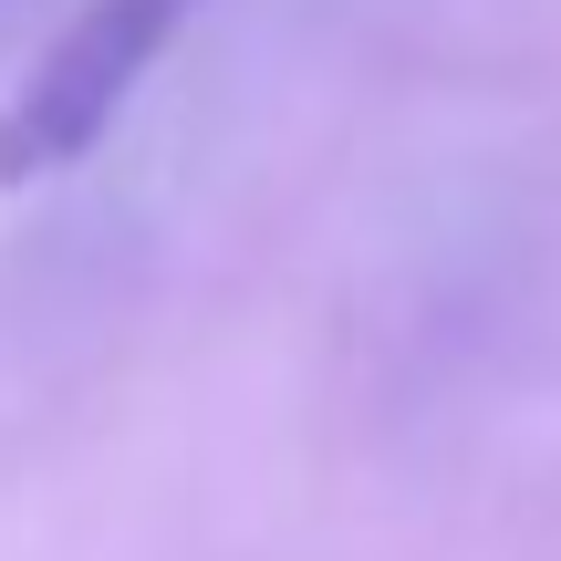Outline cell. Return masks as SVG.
Returning a JSON list of instances; mask_svg holds the SVG:
<instances>
[{
	"mask_svg": "<svg viewBox=\"0 0 561 561\" xmlns=\"http://www.w3.org/2000/svg\"><path fill=\"white\" fill-rule=\"evenodd\" d=\"M198 11V0H83L42 62L21 73V94L0 104V187H32L62 178L73 157H94L115 136V115L136 104V83L157 73L167 32Z\"/></svg>",
	"mask_w": 561,
	"mask_h": 561,
	"instance_id": "1",
	"label": "cell"
}]
</instances>
